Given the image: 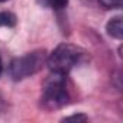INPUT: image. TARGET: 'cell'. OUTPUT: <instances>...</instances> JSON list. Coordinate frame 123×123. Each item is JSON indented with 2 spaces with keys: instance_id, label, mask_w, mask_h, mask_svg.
Instances as JSON below:
<instances>
[{
  "instance_id": "cell-1",
  "label": "cell",
  "mask_w": 123,
  "mask_h": 123,
  "mask_svg": "<svg viewBox=\"0 0 123 123\" xmlns=\"http://www.w3.org/2000/svg\"><path fill=\"white\" fill-rule=\"evenodd\" d=\"M42 106L48 110L61 109L65 104H68L70 94L65 86V75L64 74H56L52 73L51 77L43 84L42 91Z\"/></svg>"
},
{
  "instance_id": "cell-2",
  "label": "cell",
  "mask_w": 123,
  "mask_h": 123,
  "mask_svg": "<svg viewBox=\"0 0 123 123\" xmlns=\"http://www.w3.org/2000/svg\"><path fill=\"white\" fill-rule=\"evenodd\" d=\"M80 58L81 51L77 46L71 43H61L46 58V65L51 70V73L67 75L78 64Z\"/></svg>"
},
{
  "instance_id": "cell-3",
  "label": "cell",
  "mask_w": 123,
  "mask_h": 123,
  "mask_svg": "<svg viewBox=\"0 0 123 123\" xmlns=\"http://www.w3.org/2000/svg\"><path fill=\"white\" fill-rule=\"evenodd\" d=\"M45 61H46L45 52L41 51V49L29 52V54H26L23 56H18L10 62V67H9L10 77L15 81L28 78V77L36 74L43 67Z\"/></svg>"
},
{
  "instance_id": "cell-4",
  "label": "cell",
  "mask_w": 123,
  "mask_h": 123,
  "mask_svg": "<svg viewBox=\"0 0 123 123\" xmlns=\"http://www.w3.org/2000/svg\"><path fill=\"white\" fill-rule=\"evenodd\" d=\"M106 31H107V35L109 36H111L114 39H122L123 38V23H122V18L120 16H116V18L110 19L107 22Z\"/></svg>"
},
{
  "instance_id": "cell-5",
  "label": "cell",
  "mask_w": 123,
  "mask_h": 123,
  "mask_svg": "<svg viewBox=\"0 0 123 123\" xmlns=\"http://www.w3.org/2000/svg\"><path fill=\"white\" fill-rule=\"evenodd\" d=\"M16 25V16L12 12H0V26L13 28Z\"/></svg>"
},
{
  "instance_id": "cell-6",
  "label": "cell",
  "mask_w": 123,
  "mask_h": 123,
  "mask_svg": "<svg viewBox=\"0 0 123 123\" xmlns=\"http://www.w3.org/2000/svg\"><path fill=\"white\" fill-rule=\"evenodd\" d=\"M39 2L43 5V6H48V7H52V9H64L67 5H68V0H39Z\"/></svg>"
},
{
  "instance_id": "cell-7",
  "label": "cell",
  "mask_w": 123,
  "mask_h": 123,
  "mask_svg": "<svg viewBox=\"0 0 123 123\" xmlns=\"http://www.w3.org/2000/svg\"><path fill=\"white\" fill-rule=\"evenodd\" d=\"M98 2L106 9H119V7H122L123 0H98Z\"/></svg>"
},
{
  "instance_id": "cell-8",
  "label": "cell",
  "mask_w": 123,
  "mask_h": 123,
  "mask_svg": "<svg viewBox=\"0 0 123 123\" xmlns=\"http://www.w3.org/2000/svg\"><path fill=\"white\" fill-rule=\"evenodd\" d=\"M86 120H88V117L86 114H73V116L62 119V122H86Z\"/></svg>"
},
{
  "instance_id": "cell-9",
  "label": "cell",
  "mask_w": 123,
  "mask_h": 123,
  "mask_svg": "<svg viewBox=\"0 0 123 123\" xmlns=\"http://www.w3.org/2000/svg\"><path fill=\"white\" fill-rule=\"evenodd\" d=\"M2 71H3V64H2V58H0V75H2Z\"/></svg>"
},
{
  "instance_id": "cell-10",
  "label": "cell",
  "mask_w": 123,
  "mask_h": 123,
  "mask_svg": "<svg viewBox=\"0 0 123 123\" xmlns=\"http://www.w3.org/2000/svg\"><path fill=\"white\" fill-rule=\"evenodd\" d=\"M2 2H6V0H0V3H2Z\"/></svg>"
}]
</instances>
